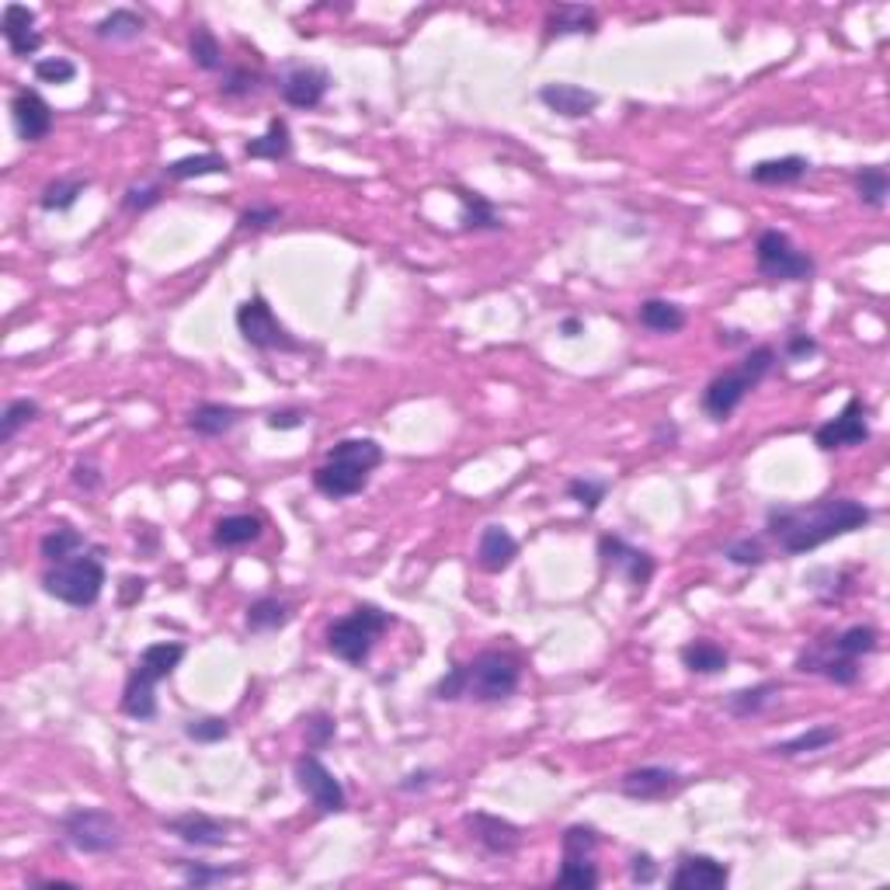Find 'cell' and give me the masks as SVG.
Listing matches in <instances>:
<instances>
[{"instance_id":"680465c9","label":"cell","mask_w":890,"mask_h":890,"mask_svg":"<svg viewBox=\"0 0 890 890\" xmlns=\"http://www.w3.org/2000/svg\"><path fill=\"white\" fill-rule=\"evenodd\" d=\"M435 783H438V772L435 769H417V772H408L404 779H400L397 790L400 793H425Z\"/></svg>"},{"instance_id":"be15d7a7","label":"cell","mask_w":890,"mask_h":890,"mask_svg":"<svg viewBox=\"0 0 890 890\" xmlns=\"http://www.w3.org/2000/svg\"><path fill=\"white\" fill-rule=\"evenodd\" d=\"M717 341L720 345H741L745 341V330H717Z\"/></svg>"},{"instance_id":"9f6ffc18","label":"cell","mask_w":890,"mask_h":890,"mask_svg":"<svg viewBox=\"0 0 890 890\" xmlns=\"http://www.w3.org/2000/svg\"><path fill=\"white\" fill-rule=\"evenodd\" d=\"M306 421H310V414L303 408H282V411L269 414V428L272 432H293V428H303Z\"/></svg>"},{"instance_id":"74e56055","label":"cell","mask_w":890,"mask_h":890,"mask_svg":"<svg viewBox=\"0 0 890 890\" xmlns=\"http://www.w3.org/2000/svg\"><path fill=\"white\" fill-rule=\"evenodd\" d=\"M87 177L80 174H66V177H56V182H50L46 188H42L39 195V209L42 213H66V209H74L77 206V198L87 192Z\"/></svg>"},{"instance_id":"8992f818","label":"cell","mask_w":890,"mask_h":890,"mask_svg":"<svg viewBox=\"0 0 890 890\" xmlns=\"http://www.w3.org/2000/svg\"><path fill=\"white\" fill-rule=\"evenodd\" d=\"M390 627H393L390 612H383L380 606L362 603V606H355L348 616L330 622L327 633H324V643L338 661H345L351 668H362L369 661L372 648H376V640H380Z\"/></svg>"},{"instance_id":"7402d4cb","label":"cell","mask_w":890,"mask_h":890,"mask_svg":"<svg viewBox=\"0 0 890 890\" xmlns=\"http://www.w3.org/2000/svg\"><path fill=\"white\" fill-rule=\"evenodd\" d=\"M540 101L556 111V116L564 119H585L598 108V98L591 87H582V84H567V80H553V84H543L540 87Z\"/></svg>"},{"instance_id":"681fc988","label":"cell","mask_w":890,"mask_h":890,"mask_svg":"<svg viewBox=\"0 0 890 890\" xmlns=\"http://www.w3.org/2000/svg\"><path fill=\"white\" fill-rule=\"evenodd\" d=\"M164 203V188L158 182H146V185H129L122 192V209L126 213H150Z\"/></svg>"},{"instance_id":"ee69618b","label":"cell","mask_w":890,"mask_h":890,"mask_svg":"<svg viewBox=\"0 0 890 890\" xmlns=\"http://www.w3.org/2000/svg\"><path fill=\"white\" fill-rule=\"evenodd\" d=\"M258 87H261L258 70H251V66H227V70H223L219 95L227 101H243V98L258 95Z\"/></svg>"},{"instance_id":"4fadbf2b","label":"cell","mask_w":890,"mask_h":890,"mask_svg":"<svg viewBox=\"0 0 890 890\" xmlns=\"http://www.w3.org/2000/svg\"><path fill=\"white\" fill-rule=\"evenodd\" d=\"M866 414L870 411H866L862 397L853 393L832 421L817 425V432H814L817 449L835 453V449H856V445L870 442V421H866Z\"/></svg>"},{"instance_id":"3957f363","label":"cell","mask_w":890,"mask_h":890,"mask_svg":"<svg viewBox=\"0 0 890 890\" xmlns=\"http://www.w3.org/2000/svg\"><path fill=\"white\" fill-rule=\"evenodd\" d=\"M188 648L177 640H158L143 648L137 664L129 668L126 688H122V714L132 720H153L158 717V682L171 679L177 664L185 661Z\"/></svg>"},{"instance_id":"d4e9b609","label":"cell","mask_w":890,"mask_h":890,"mask_svg":"<svg viewBox=\"0 0 890 890\" xmlns=\"http://www.w3.org/2000/svg\"><path fill=\"white\" fill-rule=\"evenodd\" d=\"M546 39L564 35H595L598 32V11L591 4H553L546 11Z\"/></svg>"},{"instance_id":"ba28073f","label":"cell","mask_w":890,"mask_h":890,"mask_svg":"<svg viewBox=\"0 0 890 890\" xmlns=\"http://www.w3.org/2000/svg\"><path fill=\"white\" fill-rule=\"evenodd\" d=\"M59 838L80 856H108L122 849V825L105 807H70L59 817Z\"/></svg>"},{"instance_id":"60d3db41","label":"cell","mask_w":890,"mask_h":890,"mask_svg":"<svg viewBox=\"0 0 890 890\" xmlns=\"http://www.w3.org/2000/svg\"><path fill=\"white\" fill-rule=\"evenodd\" d=\"M853 185H856V195L862 206L870 209H883L887 206V195H890V174L883 164H866L853 174Z\"/></svg>"},{"instance_id":"277c9868","label":"cell","mask_w":890,"mask_h":890,"mask_svg":"<svg viewBox=\"0 0 890 890\" xmlns=\"http://www.w3.org/2000/svg\"><path fill=\"white\" fill-rule=\"evenodd\" d=\"M775 362H779V355L772 345H755L738 366L717 372L714 380L706 383V390L699 397L703 414L709 421H717V425H724V421L745 404V397L775 369Z\"/></svg>"},{"instance_id":"e0dca14e","label":"cell","mask_w":890,"mask_h":890,"mask_svg":"<svg viewBox=\"0 0 890 890\" xmlns=\"http://www.w3.org/2000/svg\"><path fill=\"white\" fill-rule=\"evenodd\" d=\"M730 883V866L706 853H682L675 873L668 877L672 890H724Z\"/></svg>"},{"instance_id":"6125c7cd","label":"cell","mask_w":890,"mask_h":890,"mask_svg":"<svg viewBox=\"0 0 890 890\" xmlns=\"http://www.w3.org/2000/svg\"><path fill=\"white\" fill-rule=\"evenodd\" d=\"M664 438H668V449H672V445L679 442V428H675V425H658V428H654V442L664 445Z\"/></svg>"},{"instance_id":"816d5d0a","label":"cell","mask_w":890,"mask_h":890,"mask_svg":"<svg viewBox=\"0 0 890 890\" xmlns=\"http://www.w3.org/2000/svg\"><path fill=\"white\" fill-rule=\"evenodd\" d=\"M303 724H306V748L310 751L327 748L334 741V734H338V724H334V717L324 714V709H314V714H310Z\"/></svg>"},{"instance_id":"5bb4252c","label":"cell","mask_w":890,"mask_h":890,"mask_svg":"<svg viewBox=\"0 0 890 890\" xmlns=\"http://www.w3.org/2000/svg\"><path fill=\"white\" fill-rule=\"evenodd\" d=\"M275 87L289 108H317L330 91V74L317 63H285Z\"/></svg>"},{"instance_id":"4dcf8cb0","label":"cell","mask_w":890,"mask_h":890,"mask_svg":"<svg viewBox=\"0 0 890 890\" xmlns=\"http://www.w3.org/2000/svg\"><path fill=\"white\" fill-rule=\"evenodd\" d=\"M811 174V161L800 158V153H790V158H775V161H759L748 177L755 185H766V188H779V185H796L804 182Z\"/></svg>"},{"instance_id":"4316f807","label":"cell","mask_w":890,"mask_h":890,"mask_svg":"<svg viewBox=\"0 0 890 890\" xmlns=\"http://www.w3.org/2000/svg\"><path fill=\"white\" fill-rule=\"evenodd\" d=\"M456 198H459V227L466 234H498L504 230V219L501 213L495 209L491 198H484L480 192H466V188H456Z\"/></svg>"},{"instance_id":"8d00e7d4","label":"cell","mask_w":890,"mask_h":890,"mask_svg":"<svg viewBox=\"0 0 890 890\" xmlns=\"http://www.w3.org/2000/svg\"><path fill=\"white\" fill-rule=\"evenodd\" d=\"M146 32V21L143 14H137L132 8H116L108 11L98 25H95V35L101 42H137L140 35Z\"/></svg>"},{"instance_id":"603a6c76","label":"cell","mask_w":890,"mask_h":890,"mask_svg":"<svg viewBox=\"0 0 890 890\" xmlns=\"http://www.w3.org/2000/svg\"><path fill=\"white\" fill-rule=\"evenodd\" d=\"M519 556V540L511 536L504 525H484L477 540V564L487 574H501L515 564Z\"/></svg>"},{"instance_id":"f546056e","label":"cell","mask_w":890,"mask_h":890,"mask_svg":"<svg viewBox=\"0 0 890 890\" xmlns=\"http://www.w3.org/2000/svg\"><path fill=\"white\" fill-rule=\"evenodd\" d=\"M289 622H293V606L285 603V598H275V595H261L254 598V603L248 606V612H243V627H248V633H279L285 630Z\"/></svg>"},{"instance_id":"7c38bea8","label":"cell","mask_w":890,"mask_h":890,"mask_svg":"<svg viewBox=\"0 0 890 890\" xmlns=\"http://www.w3.org/2000/svg\"><path fill=\"white\" fill-rule=\"evenodd\" d=\"M598 561H603L606 571H612L616 577H622V582L630 585L633 595H640L643 588H648L654 571H658L654 556L648 550L627 543L622 536H612V532H606V536L598 540Z\"/></svg>"},{"instance_id":"c3c4849f","label":"cell","mask_w":890,"mask_h":890,"mask_svg":"<svg viewBox=\"0 0 890 890\" xmlns=\"http://www.w3.org/2000/svg\"><path fill=\"white\" fill-rule=\"evenodd\" d=\"M32 70L39 84H70L77 77V63L66 56H42L35 59Z\"/></svg>"},{"instance_id":"91938a15","label":"cell","mask_w":890,"mask_h":890,"mask_svg":"<svg viewBox=\"0 0 890 890\" xmlns=\"http://www.w3.org/2000/svg\"><path fill=\"white\" fill-rule=\"evenodd\" d=\"M143 595H146L143 577H126V582H122V606L137 603V598H143Z\"/></svg>"},{"instance_id":"836d02e7","label":"cell","mask_w":890,"mask_h":890,"mask_svg":"<svg viewBox=\"0 0 890 890\" xmlns=\"http://www.w3.org/2000/svg\"><path fill=\"white\" fill-rule=\"evenodd\" d=\"M637 321L640 327H648L651 334H679L685 327V310L672 300H643L637 306Z\"/></svg>"},{"instance_id":"11a10c76","label":"cell","mask_w":890,"mask_h":890,"mask_svg":"<svg viewBox=\"0 0 890 890\" xmlns=\"http://www.w3.org/2000/svg\"><path fill=\"white\" fill-rule=\"evenodd\" d=\"M70 480H74V487H80L84 495H95L98 487L105 484L101 470H98V466H95L91 459H80V463H74V470H70Z\"/></svg>"},{"instance_id":"cb8c5ba5","label":"cell","mask_w":890,"mask_h":890,"mask_svg":"<svg viewBox=\"0 0 890 890\" xmlns=\"http://www.w3.org/2000/svg\"><path fill=\"white\" fill-rule=\"evenodd\" d=\"M243 417L240 408L234 404H219V400H203V404H195L185 417L188 432L203 435V438H223L227 432L237 428V421Z\"/></svg>"},{"instance_id":"ffe728a7","label":"cell","mask_w":890,"mask_h":890,"mask_svg":"<svg viewBox=\"0 0 890 890\" xmlns=\"http://www.w3.org/2000/svg\"><path fill=\"white\" fill-rule=\"evenodd\" d=\"M682 783H685L682 772L672 766H640L619 779V793L643 804V800H661L668 793H675Z\"/></svg>"},{"instance_id":"9c48e42d","label":"cell","mask_w":890,"mask_h":890,"mask_svg":"<svg viewBox=\"0 0 890 890\" xmlns=\"http://www.w3.org/2000/svg\"><path fill=\"white\" fill-rule=\"evenodd\" d=\"M755 269L769 282H807L817 264L807 251H800L783 230H762L755 240Z\"/></svg>"},{"instance_id":"d6986e66","label":"cell","mask_w":890,"mask_h":890,"mask_svg":"<svg viewBox=\"0 0 890 890\" xmlns=\"http://www.w3.org/2000/svg\"><path fill=\"white\" fill-rule=\"evenodd\" d=\"M877 648H880V633H877L873 627H866V622H856V627L842 630V633H835V637L814 640L811 648H804V654H814V658H842V661H862V658H870Z\"/></svg>"},{"instance_id":"b9f144b4","label":"cell","mask_w":890,"mask_h":890,"mask_svg":"<svg viewBox=\"0 0 890 890\" xmlns=\"http://www.w3.org/2000/svg\"><path fill=\"white\" fill-rule=\"evenodd\" d=\"M42 404L32 397H14L4 404V414H0V445H11L18 438L21 428H29L32 421H39Z\"/></svg>"},{"instance_id":"7a4b0ae2","label":"cell","mask_w":890,"mask_h":890,"mask_svg":"<svg viewBox=\"0 0 890 890\" xmlns=\"http://www.w3.org/2000/svg\"><path fill=\"white\" fill-rule=\"evenodd\" d=\"M383 459V445L376 438H341L330 445L327 459L314 470V487L334 501L355 498L369 487L372 470Z\"/></svg>"},{"instance_id":"f1b7e54d","label":"cell","mask_w":890,"mask_h":890,"mask_svg":"<svg viewBox=\"0 0 890 890\" xmlns=\"http://www.w3.org/2000/svg\"><path fill=\"white\" fill-rule=\"evenodd\" d=\"M779 693H783V682L766 679V682H759V685H748V688H738V693H730V696L724 699V709H727L730 717L748 720V717L766 714V709L779 699Z\"/></svg>"},{"instance_id":"d6a6232c","label":"cell","mask_w":890,"mask_h":890,"mask_svg":"<svg viewBox=\"0 0 890 890\" xmlns=\"http://www.w3.org/2000/svg\"><path fill=\"white\" fill-rule=\"evenodd\" d=\"M842 738V730L835 724H817L811 730H800L796 738L790 741H779L769 748V755H775V759H796V755H811V751H825L828 745H835Z\"/></svg>"},{"instance_id":"6f0895ef","label":"cell","mask_w":890,"mask_h":890,"mask_svg":"<svg viewBox=\"0 0 890 890\" xmlns=\"http://www.w3.org/2000/svg\"><path fill=\"white\" fill-rule=\"evenodd\" d=\"M630 880L640 883V887H648V883L658 880V862H654L651 853H633L630 856Z\"/></svg>"},{"instance_id":"e575fe53","label":"cell","mask_w":890,"mask_h":890,"mask_svg":"<svg viewBox=\"0 0 890 890\" xmlns=\"http://www.w3.org/2000/svg\"><path fill=\"white\" fill-rule=\"evenodd\" d=\"M188 56H192V63L203 74H223L230 66L227 56H223V46H219L216 32L209 25H192V32H188Z\"/></svg>"},{"instance_id":"94428289","label":"cell","mask_w":890,"mask_h":890,"mask_svg":"<svg viewBox=\"0 0 890 890\" xmlns=\"http://www.w3.org/2000/svg\"><path fill=\"white\" fill-rule=\"evenodd\" d=\"M561 334H564V338H577V334H585V321L582 317H564Z\"/></svg>"},{"instance_id":"d590c367","label":"cell","mask_w":890,"mask_h":890,"mask_svg":"<svg viewBox=\"0 0 890 890\" xmlns=\"http://www.w3.org/2000/svg\"><path fill=\"white\" fill-rule=\"evenodd\" d=\"M87 546H91V543H87V536L74 525H53L46 536L39 540V553H42V561H46V564L70 561L74 553H80Z\"/></svg>"},{"instance_id":"7bdbcfd3","label":"cell","mask_w":890,"mask_h":890,"mask_svg":"<svg viewBox=\"0 0 890 890\" xmlns=\"http://www.w3.org/2000/svg\"><path fill=\"white\" fill-rule=\"evenodd\" d=\"M174 862H177V870H182V880L195 890L237 880L243 873V866H213V862H198V859H174Z\"/></svg>"},{"instance_id":"6da1fadb","label":"cell","mask_w":890,"mask_h":890,"mask_svg":"<svg viewBox=\"0 0 890 890\" xmlns=\"http://www.w3.org/2000/svg\"><path fill=\"white\" fill-rule=\"evenodd\" d=\"M873 511L856 498H821L811 504H775L766 511L769 540L786 556L811 553L838 536L866 529Z\"/></svg>"},{"instance_id":"f6af8a7d","label":"cell","mask_w":890,"mask_h":890,"mask_svg":"<svg viewBox=\"0 0 890 890\" xmlns=\"http://www.w3.org/2000/svg\"><path fill=\"white\" fill-rule=\"evenodd\" d=\"M609 495V480H598V477H574L567 480V498L582 504L588 515H595L598 508H603Z\"/></svg>"},{"instance_id":"ac0fdd59","label":"cell","mask_w":890,"mask_h":890,"mask_svg":"<svg viewBox=\"0 0 890 890\" xmlns=\"http://www.w3.org/2000/svg\"><path fill=\"white\" fill-rule=\"evenodd\" d=\"M11 122L21 143H39L53 132V108L32 87H21L11 95Z\"/></svg>"},{"instance_id":"5b68a950","label":"cell","mask_w":890,"mask_h":890,"mask_svg":"<svg viewBox=\"0 0 890 890\" xmlns=\"http://www.w3.org/2000/svg\"><path fill=\"white\" fill-rule=\"evenodd\" d=\"M101 556H105L101 546H87L74 553L70 561L46 564V571H42V591L63 606L91 609L108 585V571Z\"/></svg>"},{"instance_id":"484cf974","label":"cell","mask_w":890,"mask_h":890,"mask_svg":"<svg viewBox=\"0 0 890 890\" xmlns=\"http://www.w3.org/2000/svg\"><path fill=\"white\" fill-rule=\"evenodd\" d=\"M243 153H248L251 161H269V164L289 161L293 158V129H289V122L282 116H275L261 137L243 143Z\"/></svg>"},{"instance_id":"2e32d148","label":"cell","mask_w":890,"mask_h":890,"mask_svg":"<svg viewBox=\"0 0 890 890\" xmlns=\"http://www.w3.org/2000/svg\"><path fill=\"white\" fill-rule=\"evenodd\" d=\"M161 828L174 835L188 849H223L230 842V825L227 821H216L203 811H185L177 817H164Z\"/></svg>"},{"instance_id":"f5cc1de1","label":"cell","mask_w":890,"mask_h":890,"mask_svg":"<svg viewBox=\"0 0 890 890\" xmlns=\"http://www.w3.org/2000/svg\"><path fill=\"white\" fill-rule=\"evenodd\" d=\"M279 219H282V209H279V206H251V209H243V213H240V219H237V230L261 234V230L275 227Z\"/></svg>"},{"instance_id":"44dd1931","label":"cell","mask_w":890,"mask_h":890,"mask_svg":"<svg viewBox=\"0 0 890 890\" xmlns=\"http://www.w3.org/2000/svg\"><path fill=\"white\" fill-rule=\"evenodd\" d=\"M39 14L29 4H4L0 11V35H4L11 56L29 59L42 50V35L35 29Z\"/></svg>"},{"instance_id":"bcb514c9","label":"cell","mask_w":890,"mask_h":890,"mask_svg":"<svg viewBox=\"0 0 890 890\" xmlns=\"http://www.w3.org/2000/svg\"><path fill=\"white\" fill-rule=\"evenodd\" d=\"M724 556L734 564V567H762L769 561L766 553V543L759 536H741V540H730L724 546Z\"/></svg>"},{"instance_id":"52a82bcc","label":"cell","mask_w":890,"mask_h":890,"mask_svg":"<svg viewBox=\"0 0 890 890\" xmlns=\"http://www.w3.org/2000/svg\"><path fill=\"white\" fill-rule=\"evenodd\" d=\"M463 699L474 703H504L519 693L522 685V661L511 651H480L474 661L459 664Z\"/></svg>"},{"instance_id":"30bf717a","label":"cell","mask_w":890,"mask_h":890,"mask_svg":"<svg viewBox=\"0 0 890 890\" xmlns=\"http://www.w3.org/2000/svg\"><path fill=\"white\" fill-rule=\"evenodd\" d=\"M237 330L240 338L258 351H303L306 348L300 338H293V330L275 317L272 303L261 293H254L251 300H243L237 306Z\"/></svg>"},{"instance_id":"f907efd6","label":"cell","mask_w":890,"mask_h":890,"mask_svg":"<svg viewBox=\"0 0 890 890\" xmlns=\"http://www.w3.org/2000/svg\"><path fill=\"white\" fill-rule=\"evenodd\" d=\"M595 849H598V832L591 825H571L561 835L564 856H595Z\"/></svg>"},{"instance_id":"1f68e13d","label":"cell","mask_w":890,"mask_h":890,"mask_svg":"<svg viewBox=\"0 0 890 890\" xmlns=\"http://www.w3.org/2000/svg\"><path fill=\"white\" fill-rule=\"evenodd\" d=\"M679 661L688 668L693 675H724L727 672V664H730V654L720 648L717 640H706V637H696V640H688L685 648L679 651Z\"/></svg>"},{"instance_id":"8fae6325","label":"cell","mask_w":890,"mask_h":890,"mask_svg":"<svg viewBox=\"0 0 890 890\" xmlns=\"http://www.w3.org/2000/svg\"><path fill=\"white\" fill-rule=\"evenodd\" d=\"M293 772H296V786L306 793V800L310 804H314V811L317 814H345L348 811V793H345V786H341V779L334 775L317 755H300L296 759V766H293Z\"/></svg>"},{"instance_id":"7dc6e473","label":"cell","mask_w":890,"mask_h":890,"mask_svg":"<svg viewBox=\"0 0 890 890\" xmlns=\"http://www.w3.org/2000/svg\"><path fill=\"white\" fill-rule=\"evenodd\" d=\"M185 738L195 745H219L230 738V720L223 717H195L185 724Z\"/></svg>"},{"instance_id":"ab89813d","label":"cell","mask_w":890,"mask_h":890,"mask_svg":"<svg viewBox=\"0 0 890 890\" xmlns=\"http://www.w3.org/2000/svg\"><path fill=\"white\" fill-rule=\"evenodd\" d=\"M598 883H603V873H598L595 856H564L553 880V887H567V890H595Z\"/></svg>"},{"instance_id":"f35d334b","label":"cell","mask_w":890,"mask_h":890,"mask_svg":"<svg viewBox=\"0 0 890 890\" xmlns=\"http://www.w3.org/2000/svg\"><path fill=\"white\" fill-rule=\"evenodd\" d=\"M230 171V161L223 158V153H192V158H182V161H171L164 167V177L171 182H192V177H206V174H227Z\"/></svg>"},{"instance_id":"83f0119b","label":"cell","mask_w":890,"mask_h":890,"mask_svg":"<svg viewBox=\"0 0 890 890\" xmlns=\"http://www.w3.org/2000/svg\"><path fill=\"white\" fill-rule=\"evenodd\" d=\"M264 532V522L251 511H237V515H223L216 525H213V546L216 550H240V546H251L261 540Z\"/></svg>"},{"instance_id":"9a60e30c","label":"cell","mask_w":890,"mask_h":890,"mask_svg":"<svg viewBox=\"0 0 890 890\" xmlns=\"http://www.w3.org/2000/svg\"><path fill=\"white\" fill-rule=\"evenodd\" d=\"M466 832H470V838L480 845V853L491 856V859L515 856L519 845H522V828L519 825H511L508 817L487 814V811L466 814Z\"/></svg>"},{"instance_id":"db71d44e","label":"cell","mask_w":890,"mask_h":890,"mask_svg":"<svg viewBox=\"0 0 890 890\" xmlns=\"http://www.w3.org/2000/svg\"><path fill=\"white\" fill-rule=\"evenodd\" d=\"M821 351V345L814 341V334H807V330H790L786 334V341H783V355L790 362H804V359H811V355H817Z\"/></svg>"}]
</instances>
